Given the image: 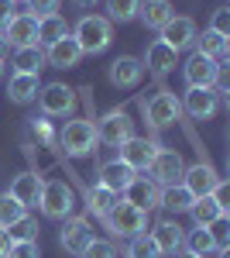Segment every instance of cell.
<instances>
[{"instance_id": "3957f363", "label": "cell", "mask_w": 230, "mask_h": 258, "mask_svg": "<svg viewBox=\"0 0 230 258\" xmlns=\"http://www.w3.org/2000/svg\"><path fill=\"white\" fill-rule=\"evenodd\" d=\"M38 207H41V214H45V217L65 220L69 214H72V207H76V193H72V186H69V182L52 179V182H45V186H41Z\"/></svg>"}, {"instance_id": "5b68a950", "label": "cell", "mask_w": 230, "mask_h": 258, "mask_svg": "<svg viewBox=\"0 0 230 258\" xmlns=\"http://www.w3.org/2000/svg\"><path fill=\"white\" fill-rule=\"evenodd\" d=\"M58 141H62L65 155H72V159L93 155V152H96V127H93V120H69Z\"/></svg>"}, {"instance_id": "7a4b0ae2", "label": "cell", "mask_w": 230, "mask_h": 258, "mask_svg": "<svg viewBox=\"0 0 230 258\" xmlns=\"http://www.w3.org/2000/svg\"><path fill=\"white\" fill-rule=\"evenodd\" d=\"M103 224L114 231L117 238H137V234H144V227H148V210H141V207H134V203L117 200L114 210L103 217Z\"/></svg>"}, {"instance_id": "5bb4252c", "label": "cell", "mask_w": 230, "mask_h": 258, "mask_svg": "<svg viewBox=\"0 0 230 258\" xmlns=\"http://www.w3.org/2000/svg\"><path fill=\"white\" fill-rule=\"evenodd\" d=\"M182 73H186L189 86H213L216 76H220V66L213 59H206V55H199V52H192L186 59V66H182Z\"/></svg>"}, {"instance_id": "d4e9b609", "label": "cell", "mask_w": 230, "mask_h": 258, "mask_svg": "<svg viewBox=\"0 0 230 258\" xmlns=\"http://www.w3.org/2000/svg\"><path fill=\"white\" fill-rule=\"evenodd\" d=\"M196 52L199 55H206V59H213L216 66H223L230 55V45L223 35H216V31H203V38L196 35Z\"/></svg>"}, {"instance_id": "30bf717a", "label": "cell", "mask_w": 230, "mask_h": 258, "mask_svg": "<svg viewBox=\"0 0 230 258\" xmlns=\"http://www.w3.org/2000/svg\"><path fill=\"white\" fill-rule=\"evenodd\" d=\"M220 107V93L213 86H189L186 90V100H182V110L196 120H210Z\"/></svg>"}, {"instance_id": "1f68e13d", "label": "cell", "mask_w": 230, "mask_h": 258, "mask_svg": "<svg viewBox=\"0 0 230 258\" xmlns=\"http://www.w3.org/2000/svg\"><path fill=\"white\" fill-rule=\"evenodd\" d=\"M107 11H110V21H120V24H127V21L137 18V11H141V0H107Z\"/></svg>"}, {"instance_id": "bcb514c9", "label": "cell", "mask_w": 230, "mask_h": 258, "mask_svg": "<svg viewBox=\"0 0 230 258\" xmlns=\"http://www.w3.org/2000/svg\"><path fill=\"white\" fill-rule=\"evenodd\" d=\"M220 258H230V248H220Z\"/></svg>"}, {"instance_id": "7bdbcfd3", "label": "cell", "mask_w": 230, "mask_h": 258, "mask_svg": "<svg viewBox=\"0 0 230 258\" xmlns=\"http://www.w3.org/2000/svg\"><path fill=\"white\" fill-rule=\"evenodd\" d=\"M7 248H11V238H7V231L0 227V258L7 255Z\"/></svg>"}, {"instance_id": "4316f807", "label": "cell", "mask_w": 230, "mask_h": 258, "mask_svg": "<svg viewBox=\"0 0 230 258\" xmlns=\"http://www.w3.org/2000/svg\"><path fill=\"white\" fill-rule=\"evenodd\" d=\"M65 35H69V24H65V18L52 14V18H41V21H38V45H55V41L65 38Z\"/></svg>"}, {"instance_id": "7402d4cb", "label": "cell", "mask_w": 230, "mask_h": 258, "mask_svg": "<svg viewBox=\"0 0 230 258\" xmlns=\"http://www.w3.org/2000/svg\"><path fill=\"white\" fill-rule=\"evenodd\" d=\"M137 18L144 21V28H151V31H162L169 21L175 18L172 4L169 0H141V11H137Z\"/></svg>"}, {"instance_id": "ac0fdd59", "label": "cell", "mask_w": 230, "mask_h": 258, "mask_svg": "<svg viewBox=\"0 0 230 258\" xmlns=\"http://www.w3.org/2000/svg\"><path fill=\"white\" fill-rule=\"evenodd\" d=\"M158 197H162V189H158L148 176H134L131 186L124 189V203H134V207H141V210L158 207Z\"/></svg>"}, {"instance_id": "8d00e7d4", "label": "cell", "mask_w": 230, "mask_h": 258, "mask_svg": "<svg viewBox=\"0 0 230 258\" xmlns=\"http://www.w3.org/2000/svg\"><path fill=\"white\" fill-rule=\"evenodd\" d=\"M4 258H41L38 241H11V248H7Z\"/></svg>"}, {"instance_id": "484cf974", "label": "cell", "mask_w": 230, "mask_h": 258, "mask_svg": "<svg viewBox=\"0 0 230 258\" xmlns=\"http://www.w3.org/2000/svg\"><path fill=\"white\" fill-rule=\"evenodd\" d=\"M41 66H45L41 45H28V48H18V52H14V73H31V76H38Z\"/></svg>"}, {"instance_id": "b9f144b4", "label": "cell", "mask_w": 230, "mask_h": 258, "mask_svg": "<svg viewBox=\"0 0 230 258\" xmlns=\"http://www.w3.org/2000/svg\"><path fill=\"white\" fill-rule=\"evenodd\" d=\"M11 11H14V4H11V0H0V31H4V28H7V21L14 18V14H11Z\"/></svg>"}, {"instance_id": "4dcf8cb0", "label": "cell", "mask_w": 230, "mask_h": 258, "mask_svg": "<svg viewBox=\"0 0 230 258\" xmlns=\"http://www.w3.org/2000/svg\"><path fill=\"white\" fill-rule=\"evenodd\" d=\"M4 231H7L11 241H38V220H31L24 214V217H18L11 227H4Z\"/></svg>"}, {"instance_id": "2e32d148", "label": "cell", "mask_w": 230, "mask_h": 258, "mask_svg": "<svg viewBox=\"0 0 230 258\" xmlns=\"http://www.w3.org/2000/svg\"><path fill=\"white\" fill-rule=\"evenodd\" d=\"M134 176H137V172L131 169V165H124L120 159L103 162V165H100V186H103V189H110V193H117V197L131 186V179H134Z\"/></svg>"}, {"instance_id": "f546056e", "label": "cell", "mask_w": 230, "mask_h": 258, "mask_svg": "<svg viewBox=\"0 0 230 258\" xmlns=\"http://www.w3.org/2000/svg\"><path fill=\"white\" fill-rule=\"evenodd\" d=\"M86 200H90V210H93L96 217L103 220L110 210H114V203H117L120 197H117V193H110V189H103V186H96V189H90V197H86Z\"/></svg>"}, {"instance_id": "60d3db41", "label": "cell", "mask_w": 230, "mask_h": 258, "mask_svg": "<svg viewBox=\"0 0 230 258\" xmlns=\"http://www.w3.org/2000/svg\"><path fill=\"white\" fill-rule=\"evenodd\" d=\"M210 197L216 200V207H220L223 214H227V210H230V186H227V182H223V179H220V182L213 186V193H210Z\"/></svg>"}, {"instance_id": "cb8c5ba5", "label": "cell", "mask_w": 230, "mask_h": 258, "mask_svg": "<svg viewBox=\"0 0 230 258\" xmlns=\"http://www.w3.org/2000/svg\"><path fill=\"white\" fill-rule=\"evenodd\" d=\"M38 93H41L38 76H31V73H14V76H11L7 97L14 100V103H31V100H38Z\"/></svg>"}, {"instance_id": "277c9868", "label": "cell", "mask_w": 230, "mask_h": 258, "mask_svg": "<svg viewBox=\"0 0 230 258\" xmlns=\"http://www.w3.org/2000/svg\"><path fill=\"white\" fill-rule=\"evenodd\" d=\"M148 172H151L155 186L169 189V186H179V182H182L186 162H182V155H179L175 148H158V152H155V159H151V165H148Z\"/></svg>"}, {"instance_id": "d6986e66", "label": "cell", "mask_w": 230, "mask_h": 258, "mask_svg": "<svg viewBox=\"0 0 230 258\" xmlns=\"http://www.w3.org/2000/svg\"><path fill=\"white\" fill-rule=\"evenodd\" d=\"M141 76H144V66H141L137 59H131V55H120V59L110 62V83H114V86H120V90L137 86V83H141Z\"/></svg>"}, {"instance_id": "7dc6e473", "label": "cell", "mask_w": 230, "mask_h": 258, "mask_svg": "<svg viewBox=\"0 0 230 258\" xmlns=\"http://www.w3.org/2000/svg\"><path fill=\"white\" fill-rule=\"evenodd\" d=\"M182 258H199V255H189V251H186V255H182Z\"/></svg>"}, {"instance_id": "6da1fadb", "label": "cell", "mask_w": 230, "mask_h": 258, "mask_svg": "<svg viewBox=\"0 0 230 258\" xmlns=\"http://www.w3.org/2000/svg\"><path fill=\"white\" fill-rule=\"evenodd\" d=\"M72 38H76V45H79L83 55H100V52H107V45H110V38H114V31H110V21H107V18L86 14V18L76 24Z\"/></svg>"}, {"instance_id": "e575fe53", "label": "cell", "mask_w": 230, "mask_h": 258, "mask_svg": "<svg viewBox=\"0 0 230 258\" xmlns=\"http://www.w3.org/2000/svg\"><path fill=\"white\" fill-rule=\"evenodd\" d=\"M127 258H162V255H158V248H155L151 234H137V238H131Z\"/></svg>"}, {"instance_id": "f6af8a7d", "label": "cell", "mask_w": 230, "mask_h": 258, "mask_svg": "<svg viewBox=\"0 0 230 258\" xmlns=\"http://www.w3.org/2000/svg\"><path fill=\"white\" fill-rule=\"evenodd\" d=\"M76 4H79V7H93L96 0H76Z\"/></svg>"}, {"instance_id": "74e56055", "label": "cell", "mask_w": 230, "mask_h": 258, "mask_svg": "<svg viewBox=\"0 0 230 258\" xmlns=\"http://www.w3.org/2000/svg\"><path fill=\"white\" fill-rule=\"evenodd\" d=\"M58 11V0H28V14L35 21H41V18H52Z\"/></svg>"}, {"instance_id": "d590c367", "label": "cell", "mask_w": 230, "mask_h": 258, "mask_svg": "<svg viewBox=\"0 0 230 258\" xmlns=\"http://www.w3.org/2000/svg\"><path fill=\"white\" fill-rule=\"evenodd\" d=\"M206 231H210V238H213V244H216V251L230 244V217H227V214H223V217H216L210 227H206Z\"/></svg>"}, {"instance_id": "8992f818", "label": "cell", "mask_w": 230, "mask_h": 258, "mask_svg": "<svg viewBox=\"0 0 230 258\" xmlns=\"http://www.w3.org/2000/svg\"><path fill=\"white\" fill-rule=\"evenodd\" d=\"M96 127V145H110V148H120L127 138H134V120L127 117L124 110H110L107 117H100Z\"/></svg>"}, {"instance_id": "836d02e7", "label": "cell", "mask_w": 230, "mask_h": 258, "mask_svg": "<svg viewBox=\"0 0 230 258\" xmlns=\"http://www.w3.org/2000/svg\"><path fill=\"white\" fill-rule=\"evenodd\" d=\"M18 217H24V207L11 193H0V227H11Z\"/></svg>"}, {"instance_id": "e0dca14e", "label": "cell", "mask_w": 230, "mask_h": 258, "mask_svg": "<svg viewBox=\"0 0 230 258\" xmlns=\"http://www.w3.org/2000/svg\"><path fill=\"white\" fill-rule=\"evenodd\" d=\"M41 186H45V179L38 176V172H21L14 182H11V197L18 200L21 207L28 210V207H38V197H41Z\"/></svg>"}, {"instance_id": "4fadbf2b", "label": "cell", "mask_w": 230, "mask_h": 258, "mask_svg": "<svg viewBox=\"0 0 230 258\" xmlns=\"http://www.w3.org/2000/svg\"><path fill=\"white\" fill-rule=\"evenodd\" d=\"M158 148H162V145H155V141H148V138H127L120 145V162L131 165L134 172H144V169L151 165Z\"/></svg>"}, {"instance_id": "ee69618b", "label": "cell", "mask_w": 230, "mask_h": 258, "mask_svg": "<svg viewBox=\"0 0 230 258\" xmlns=\"http://www.w3.org/2000/svg\"><path fill=\"white\" fill-rule=\"evenodd\" d=\"M7 55H11V45H7V38H4V35H0V62L7 59Z\"/></svg>"}, {"instance_id": "c3c4849f", "label": "cell", "mask_w": 230, "mask_h": 258, "mask_svg": "<svg viewBox=\"0 0 230 258\" xmlns=\"http://www.w3.org/2000/svg\"><path fill=\"white\" fill-rule=\"evenodd\" d=\"M11 4H28V0H11Z\"/></svg>"}, {"instance_id": "9c48e42d", "label": "cell", "mask_w": 230, "mask_h": 258, "mask_svg": "<svg viewBox=\"0 0 230 258\" xmlns=\"http://www.w3.org/2000/svg\"><path fill=\"white\" fill-rule=\"evenodd\" d=\"M179 114H182V103H179L175 93H169V90L155 93V97L144 103V117H148L151 127H169V124L179 120Z\"/></svg>"}, {"instance_id": "52a82bcc", "label": "cell", "mask_w": 230, "mask_h": 258, "mask_svg": "<svg viewBox=\"0 0 230 258\" xmlns=\"http://www.w3.org/2000/svg\"><path fill=\"white\" fill-rule=\"evenodd\" d=\"M38 103L45 117H69L76 110V90L65 83H48V86H41Z\"/></svg>"}, {"instance_id": "f35d334b", "label": "cell", "mask_w": 230, "mask_h": 258, "mask_svg": "<svg viewBox=\"0 0 230 258\" xmlns=\"http://www.w3.org/2000/svg\"><path fill=\"white\" fill-rule=\"evenodd\" d=\"M83 258H117V251H114V244L110 241H90V248L83 251Z\"/></svg>"}, {"instance_id": "ab89813d", "label": "cell", "mask_w": 230, "mask_h": 258, "mask_svg": "<svg viewBox=\"0 0 230 258\" xmlns=\"http://www.w3.org/2000/svg\"><path fill=\"white\" fill-rule=\"evenodd\" d=\"M210 31H216V35L230 38V11H227V7L213 11V24H210Z\"/></svg>"}, {"instance_id": "ffe728a7", "label": "cell", "mask_w": 230, "mask_h": 258, "mask_svg": "<svg viewBox=\"0 0 230 258\" xmlns=\"http://www.w3.org/2000/svg\"><path fill=\"white\" fill-rule=\"evenodd\" d=\"M83 59V52H79V45L72 35H65V38H58L55 45H48V52H45V62H52L55 69H72L79 66Z\"/></svg>"}, {"instance_id": "f1b7e54d", "label": "cell", "mask_w": 230, "mask_h": 258, "mask_svg": "<svg viewBox=\"0 0 230 258\" xmlns=\"http://www.w3.org/2000/svg\"><path fill=\"white\" fill-rule=\"evenodd\" d=\"M189 214H192V220H196V227H210L216 217H223V210L216 207V200H213V197H199V200H192Z\"/></svg>"}, {"instance_id": "ba28073f", "label": "cell", "mask_w": 230, "mask_h": 258, "mask_svg": "<svg viewBox=\"0 0 230 258\" xmlns=\"http://www.w3.org/2000/svg\"><path fill=\"white\" fill-rule=\"evenodd\" d=\"M216 182H220L216 169H213L206 159H199L196 165H189V169L182 172V182H179V186H186V193H189L192 200H199V197H210Z\"/></svg>"}, {"instance_id": "9a60e30c", "label": "cell", "mask_w": 230, "mask_h": 258, "mask_svg": "<svg viewBox=\"0 0 230 258\" xmlns=\"http://www.w3.org/2000/svg\"><path fill=\"white\" fill-rule=\"evenodd\" d=\"M162 41L172 48V52H182L196 41V21L192 18H172L165 28H162Z\"/></svg>"}, {"instance_id": "8fae6325", "label": "cell", "mask_w": 230, "mask_h": 258, "mask_svg": "<svg viewBox=\"0 0 230 258\" xmlns=\"http://www.w3.org/2000/svg\"><path fill=\"white\" fill-rule=\"evenodd\" d=\"M58 241H62V248H65L69 255H79V258H83V251H86V248H90V241H93V227H90V220L65 217V227H62Z\"/></svg>"}, {"instance_id": "7c38bea8", "label": "cell", "mask_w": 230, "mask_h": 258, "mask_svg": "<svg viewBox=\"0 0 230 258\" xmlns=\"http://www.w3.org/2000/svg\"><path fill=\"white\" fill-rule=\"evenodd\" d=\"M7 45H14V48H28V45H38V21L31 18V14H14V18L7 21V28L0 31Z\"/></svg>"}, {"instance_id": "d6a6232c", "label": "cell", "mask_w": 230, "mask_h": 258, "mask_svg": "<svg viewBox=\"0 0 230 258\" xmlns=\"http://www.w3.org/2000/svg\"><path fill=\"white\" fill-rule=\"evenodd\" d=\"M186 248H189V255L206 258L213 248H216V244H213V238H210V231H206V227H196L189 238H186Z\"/></svg>"}, {"instance_id": "603a6c76", "label": "cell", "mask_w": 230, "mask_h": 258, "mask_svg": "<svg viewBox=\"0 0 230 258\" xmlns=\"http://www.w3.org/2000/svg\"><path fill=\"white\" fill-rule=\"evenodd\" d=\"M175 55H179V52H172L165 41L158 38V41L148 45V55H144L141 66H148V73H155V76H165V73H172V69H175Z\"/></svg>"}, {"instance_id": "44dd1931", "label": "cell", "mask_w": 230, "mask_h": 258, "mask_svg": "<svg viewBox=\"0 0 230 258\" xmlns=\"http://www.w3.org/2000/svg\"><path fill=\"white\" fill-rule=\"evenodd\" d=\"M151 241H155V248H158V255H175V251L186 244V234H182V227H179V224L162 220V224L151 231Z\"/></svg>"}, {"instance_id": "83f0119b", "label": "cell", "mask_w": 230, "mask_h": 258, "mask_svg": "<svg viewBox=\"0 0 230 258\" xmlns=\"http://www.w3.org/2000/svg\"><path fill=\"white\" fill-rule=\"evenodd\" d=\"M158 207H165L169 214H186V210L192 207V197L186 193V186H169V189H162Z\"/></svg>"}]
</instances>
